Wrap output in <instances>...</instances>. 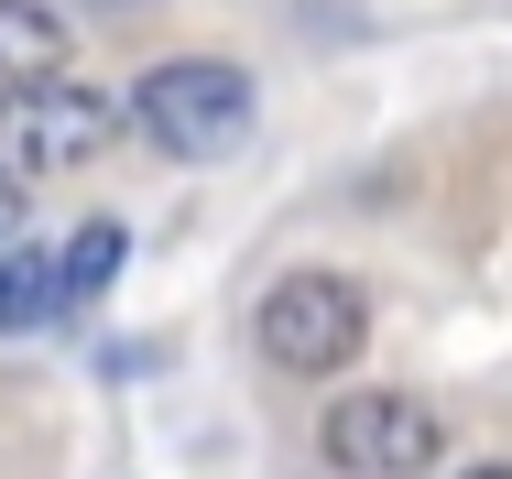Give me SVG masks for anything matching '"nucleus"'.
I'll return each instance as SVG.
<instances>
[{
	"label": "nucleus",
	"instance_id": "obj_6",
	"mask_svg": "<svg viewBox=\"0 0 512 479\" xmlns=\"http://www.w3.org/2000/svg\"><path fill=\"white\" fill-rule=\"evenodd\" d=\"M77 294H66V262H44V251H0V327H44V316H66Z\"/></svg>",
	"mask_w": 512,
	"mask_h": 479
},
{
	"label": "nucleus",
	"instance_id": "obj_8",
	"mask_svg": "<svg viewBox=\"0 0 512 479\" xmlns=\"http://www.w3.org/2000/svg\"><path fill=\"white\" fill-rule=\"evenodd\" d=\"M22 229V175H0V240Z\"/></svg>",
	"mask_w": 512,
	"mask_h": 479
},
{
	"label": "nucleus",
	"instance_id": "obj_7",
	"mask_svg": "<svg viewBox=\"0 0 512 479\" xmlns=\"http://www.w3.org/2000/svg\"><path fill=\"white\" fill-rule=\"evenodd\" d=\"M120 251H131V240H120V218H88V229L66 240V294H77V305H88V294H109Z\"/></svg>",
	"mask_w": 512,
	"mask_h": 479
},
{
	"label": "nucleus",
	"instance_id": "obj_4",
	"mask_svg": "<svg viewBox=\"0 0 512 479\" xmlns=\"http://www.w3.org/2000/svg\"><path fill=\"white\" fill-rule=\"evenodd\" d=\"M316 436L349 479H425L447 458V414L425 392H349V403H327Z\"/></svg>",
	"mask_w": 512,
	"mask_h": 479
},
{
	"label": "nucleus",
	"instance_id": "obj_2",
	"mask_svg": "<svg viewBox=\"0 0 512 479\" xmlns=\"http://www.w3.org/2000/svg\"><path fill=\"white\" fill-rule=\"evenodd\" d=\"M251 338H262V360H273V371L327 382V371H349V360H360V338H371V294L349 284V273H284V284L262 294Z\"/></svg>",
	"mask_w": 512,
	"mask_h": 479
},
{
	"label": "nucleus",
	"instance_id": "obj_1",
	"mask_svg": "<svg viewBox=\"0 0 512 479\" xmlns=\"http://www.w3.org/2000/svg\"><path fill=\"white\" fill-rule=\"evenodd\" d=\"M131 120H142L164 153H186V164H229V153H251L262 98H251L240 66H218V55H175V66H153V77L131 88Z\"/></svg>",
	"mask_w": 512,
	"mask_h": 479
},
{
	"label": "nucleus",
	"instance_id": "obj_3",
	"mask_svg": "<svg viewBox=\"0 0 512 479\" xmlns=\"http://www.w3.org/2000/svg\"><path fill=\"white\" fill-rule=\"evenodd\" d=\"M120 142V109L99 88H66V77H33V88H0V175L44 186V175H77Z\"/></svg>",
	"mask_w": 512,
	"mask_h": 479
},
{
	"label": "nucleus",
	"instance_id": "obj_5",
	"mask_svg": "<svg viewBox=\"0 0 512 479\" xmlns=\"http://www.w3.org/2000/svg\"><path fill=\"white\" fill-rule=\"evenodd\" d=\"M33 77H66V22L55 0H0V88H33Z\"/></svg>",
	"mask_w": 512,
	"mask_h": 479
},
{
	"label": "nucleus",
	"instance_id": "obj_9",
	"mask_svg": "<svg viewBox=\"0 0 512 479\" xmlns=\"http://www.w3.org/2000/svg\"><path fill=\"white\" fill-rule=\"evenodd\" d=\"M469 479H512V469H469Z\"/></svg>",
	"mask_w": 512,
	"mask_h": 479
}]
</instances>
